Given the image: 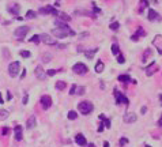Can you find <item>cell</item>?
<instances>
[{"label": "cell", "mask_w": 162, "mask_h": 147, "mask_svg": "<svg viewBox=\"0 0 162 147\" xmlns=\"http://www.w3.org/2000/svg\"><path fill=\"white\" fill-rule=\"evenodd\" d=\"M14 132H15V140H17V142H21L22 138H23V135H22V127L17 125L15 127V130H14Z\"/></svg>", "instance_id": "cell-16"}, {"label": "cell", "mask_w": 162, "mask_h": 147, "mask_svg": "<svg viewBox=\"0 0 162 147\" xmlns=\"http://www.w3.org/2000/svg\"><path fill=\"white\" fill-rule=\"evenodd\" d=\"M21 56H22V57H30V52H29V51H22L21 52Z\"/></svg>", "instance_id": "cell-39"}, {"label": "cell", "mask_w": 162, "mask_h": 147, "mask_svg": "<svg viewBox=\"0 0 162 147\" xmlns=\"http://www.w3.org/2000/svg\"><path fill=\"white\" fill-rule=\"evenodd\" d=\"M19 68H21V64L18 61H14V63H11L10 65H8V74H10V76H17V74L19 72Z\"/></svg>", "instance_id": "cell-6"}, {"label": "cell", "mask_w": 162, "mask_h": 147, "mask_svg": "<svg viewBox=\"0 0 162 147\" xmlns=\"http://www.w3.org/2000/svg\"><path fill=\"white\" fill-rule=\"evenodd\" d=\"M19 6L18 4H12V6H10V8H8V11H10L11 14H14V15H18V12H19Z\"/></svg>", "instance_id": "cell-20"}, {"label": "cell", "mask_w": 162, "mask_h": 147, "mask_svg": "<svg viewBox=\"0 0 162 147\" xmlns=\"http://www.w3.org/2000/svg\"><path fill=\"white\" fill-rule=\"evenodd\" d=\"M140 112H142V114H145V113L147 112V108H146V106H143V108H142V110H140Z\"/></svg>", "instance_id": "cell-44"}, {"label": "cell", "mask_w": 162, "mask_h": 147, "mask_svg": "<svg viewBox=\"0 0 162 147\" xmlns=\"http://www.w3.org/2000/svg\"><path fill=\"white\" fill-rule=\"evenodd\" d=\"M157 71H158V65H157V63H151V64L147 65V68H146V74H147L148 76H151L153 74H155Z\"/></svg>", "instance_id": "cell-11"}, {"label": "cell", "mask_w": 162, "mask_h": 147, "mask_svg": "<svg viewBox=\"0 0 162 147\" xmlns=\"http://www.w3.org/2000/svg\"><path fill=\"white\" fill-rule=\"evenodd\" d=\"M75 142H76L78 144H79V146H86V144H87L86 138L83 136L82 133H78V135L75 136Z\"/></svg>", "instance_id": "cell-14"}, {"label": "cell", "mask_w": 162, "mask_h": 147, "mask_svg": "<svg viewBox=\"0 0 162 147\" xmlns=\"http://www.w3.org/2000/svg\"><path fill=\"white\" fill-rule=\"evenodd\" d=\"M112 53H113L114 56H119V55H120V48H119L117 44H113V45H112Z\"/></svg>", "instance_id": "cell-25"}, {"label": "cell", "mask_w": 162, "mask_h": 147, "mask_svg": "<svg viewBox=\"0 0 162 147\" xmlns=\"http://www.w3.org/2000/svg\"><path fill=\"white\" fill-rule=\"evenodd\" d=\"M117 63H119V64H123V63H124V56L121 55V53L117 56Z\"/></svg>", "instance_id": "cell-40"}, {"label": "cell", "mask_w": 162, "mask_h": 147, "mask_svg": "<svg viewBox=\"0 0 162 147\" xmlns=\"http://www.w3.org/2000/svg\"><path fill=\"white\" fill-rule=\"evenodd\" d=\"M109 27H111V30H117V29L120 27V25H119L117 22H113V23H111Z\"/></svg>", "instance_id": "cell-34"}, {"label": "cell", "mask_w": 162, "mask_h": 147, "mask_svg": "<svg viewBox=\"0 0 162 147\" xmlns=\"http://www.w3.org/2000/svg\"><path fill=\"white\" fill-rule=\"evenodd\" d=\"M76 87H78L76 85H72V86H71V90H69V95H74V94L76 93Z\"/></svg>", "instance_id": "cell-36"}, {"label": "cell", "mask_w": 162, "mask_h": 147, "mask_svg": "<svg viewBox=\"0 0 162 147\" xmlns=\"http://www.w3.org/2000/svg\"><path fill=\"white\" fill-rule=\"evenodd\" d=\"M98 51V49H94V51H87V52H85V55H86V57H89V59H91L94 55H95V52Z\"/></svg>", "instance_id": "cell-30"}, {"label": "cell", "mask_w": 162, "mask_h": 147, "mask_svg": "<svg viewBox=\"0 0 162 147\" xmlns=\"http://www.w3.org/2000/svg\"><path fill=\"white\" fill-rule=\"evenodd\" d=\"M114 98H116V104H117V105H120V104L128 105V98L123 94V93L119 91V90H114Z\"/></svg>", "instance_id": "cell-5"}, {"label": "cell", "mask_w": 162, "mask_h": 147, "mask_svg": "<svg viewBox=\"0 0 162 147\" xmlns=\"http://www.w3.org/2000/svg\"><path fill=\"white\" fill-rule=\"evenodd\" d=\"M40 38H41V41L45 42L46 45H56V41L51 37V35H48V34H41V35H40Z\"/></svg>", "instance_id": "cell-9"}, {"label": "cell", "mask_w": 162, "mask_h": 147, "mask_svg": "<svg viewBox=\"0 0 162 147\" xmlns=\"http://www.w3.org/2000/svg\"><path fill=\"white\" fill-rule=\"evenodd\" d=\"M35 17H37V12H34V11H27L26 12V18L27 19H34Z\"/></svg>", "instance_id": "cell-27"}, {"label": "cell", "mask_w": 162, "mask_h": 147, "mask_svg": "<svg viewBox=\"0 0 162 147\" xmlns=\"http://www.w3.org/2000/svg\"><path fill=\"white\" fill-rule=\"evenodd\" d=\"M42 60H44L45 63L49 61V60H52V55H49V53H46V55H44V57H42Z\"/></svg>", "instance_id": "cell-38"}, {"label": "cell", "mask_w": 162, "mask_h": 147, "mask_svg": "<svg viewBox=\"0 0 162 147\" xmlns=\"http://www.w3.org/2000/svg\"><path fill=\"white\" fill-rule=\"evenodd\" d=\"M146 147H150V146H146Z\"/></svg>", "instance_id": "cell-51"}, {"label": "cell", "mask_w": 162, "mask_h": 147, "mask_svg": "<svg viewBox=\"0 0 162 147\" xmlns=\"http://www.w3.org/2000/svg\"><path fill=\"white\" fill-rule=\"evenodd\" d=\"M55 25L57 29H61V30H66V31H71V29H69V26L67 23H64V22L61 21H55Z\"/></svg>", "instance_id": "cell-18"}, {"label": "cell", "mask_w": 162, "mask_h": 147, "mask_svg": "<svg viewBox=\"0 0 162 147\" xmlns=\"http://www.w3.org/2000/svg\"><path fill=\"white\" fill-rule=\"evenodd\" d=\"M145 35H146V31L143 30L142 27H139V29H138V31H136V33H135V34L132 35V41H138V40H139L140 37H145Z\"/></svg>", "instance_id": "cell-17"}, {"label": "cell", "mask_w": 162, "mask_h": 147, "mask_svg": "<svg viewBox=\"0 0 162 147\" xmlns=\"http://www.w3.org/2000/svg\"><path fill=\"white\" fill-rule=\"evenodd\" d=\"M147 6H148V0H140L139 1V11H143L145 8H147Z\"/></svg>", "instance_id": "cell-22"}, {"label": "cell", "mask_w": 162, "mask_h": 147, "mask_svg": "<svg viewBox=\"0 0 162 147\" xmlns=\"http://www.w3.org/2000/svg\"><path fill=\"white\" fill-rule=\"evenodd\" d=\"M27 101H29V97H27V95H25V97H23V104H25V105L27 104Z\"/></svg>", "instance_id": "cell-43"}, {"label": "cell", "mask_w": 162, "mask_h": 147, "mask_svg": "<svg viewBox=\"0 0 162 147\" xmlns=\"http://www.w3.org/2000/svg\"><path fill=\"white\" fill-rule=\"evenodd\" d=\"M40 102H41V106H42V109H49L52 105V98L49 95H42L41 99H40Z\"/></svg>", "instance_id": "cell-7"}, {"label": "cell", "mask_w": 162, "mask_h": 147, "mask_svg": "<svg viewBox=\"0 0 162 147\" xmlns=\"http://www.w3.org/2000/svg\"><path fill=\"white\" fill-rule=\"evenodd\" d=\"M8 117V112L4 109H0V120H4Z\"/></svg>", "instance_id": "cell-28"}, {"label": "cell", "mask_w": 162, "mask_h": 147, "mask_svg": "<svg viewBox=\"0 0 162 147\" xmlns=\"http://www.w3.org/2000/svg\"><path fill=\"white\" fill-rule=\"evenodd\" d=\"M119 80H120V82H131V76L128 75V74H125V75H120L119 76Z\"/></svg>", "instance_id": "cell-24"}, {"label": "cell", "mask_w": 162, "mask_h": 147, "mask_svg": "<svg viewBox=\"0 0 162 147\" xmlns=\"http://www.w3.org/2000/svg\"><path fill=\"white\" fill-rule=\"evenodd\" d=\"M52 33H53V35L57 37V38H66V37H68V35H75V31H72V30L66 31V30H61V29H57V27L52 31Z\"/></svg>", "instance_id": "cell-3"}, {"label": "cell", "mask_w": 162, "mask_h": 147, "mask_svg": "<svg viewBox=\"0 0 162 147\" xmlns=\"http://www.w3.org/2000/svg\"><path fill=\"white\" fill-rule=\"evenodd\" d=\"M100 119L105 121V127H106V128H111V120L106 119V117L103 116V114H100Z\"/></svg>", "instance_id": "cell-26"}, {"label": "cell", "mask_w": 162, "mask_h": 147, "mask_svg": "<svg viewBox=\"0 0 162 147\" xmlns=\"http://www.w3.org/2000/svg\"><path fill=\"white\" fill-rule=\"evenodd\" d=\"M157 18H158L157 11L153 10V8H148V21H155Z\"/></svg>", "instance_id": "cell-19"}, {"label": "cell", "mask_w": 162, "mask_h": 147, "mask_svg": "<svg viewBox=\"0 0 162 147\" xmlns=\"http://www.w3.org/2000/svg\"><path fill=\"white\" fill-rule=\"evenodd\" d=\"M158 125H159V127H162V116H161V119L158 120Z\"/></svg>", "instance_id": "cell-46"}, {"label": "cell", "mask_w": 162, "mask_h": 147, "mask_svg": "<svg viewBox=\"0 0 162 147\" xmlns=\"http://www.w3.org/2000/svg\"><path fill=\"white\" fill-rule=\"evenodd\" d=\"M56 69H49V71H46V75H49V76H53V75H56Z\"/></svg>", "instance_id": "cell-42"}, {"label": "cell", "mask_w": 162, "mask_h": 147, "mask_svg": "<svg viewBox=\"0 0 162 147\" xmlns=\"http://www.w3.org/2000/svg\"><path fill=\"white\" fill-rule=\"evenodd\" d=\"M78 109L82 114H90L93 112V104L90 101H82V102L78 105Z\"/></svg>", "instance_id": "cell-1"}, {"label": "cell", "mask_w": 162, "mask_h": 147, "mask_svg": "<svg viewBox=\"0 0 162 147\" xmlns=\"http://www.w3.org/2000/svg\"><path fill=\"white\" fill-rule=\"evenodd\" d=\"M124 121H125L127 124L135 123V121H136V114H135V113H132V112L125 113V114H124Z\"/></svg>", "instance_id": "cell-10"}, {"label": "cell", "mask_w": 162, "mask_h": 147, "mask_svg": "<svg viewBox=\"0 0 162 147\" xmlns=\"http://www.w3.org/2000/svg\"><path fill=\"white\" fill-rule=\"evenodd\" d=\"M76 117H78V114H76V112H74V110H71V112H68V119H69V120H75Z\"/></svg>", "instance_id": "cell-31"}, {"label": "cell", "mask_w": 162, "mask_h": 147, "mask_svg": "<svg viewBox=\"0 0 162 147\" xmlns=\"http://www.w3.org/2000/svg\"><path fill=\"white\" fill-rule=\"evenodd\" d=\"M56 89H57V90H64V89H66V83L60 82V80H59V82H56Z\"/></svg>", "instance_id": "cell-29"}, {"label": "cell", "mask_w": 162, "mask_h": 147, "mask_svg": "<svg viewBox=\"0 0 162 147\" xmlns=\"http://www.w3.org/2000/svg\"><path fill=\"white\" fill-rule=\"evenodd\" d=\"M103 131V124H101L100 127H98V132H102Z\"/></svg>", "instance_id": "cell-45"}, {"label": "cell", "mask_w": 162, "mask_h": 147, "mask_svg": "<svg viewBox=\"0 0 162 147\" xmlns=\"http://www.w3.org/2000/svg\"><path fill=\"white\" fill-rule=\"evenodd\" d=\"M72 71L75 72V74H78V75H83V74H87L89 68H87L83 63H76V64H74Z\"/></svg>", "instance_id": "cell-4"}, {"label": "cell", "mask_w": 162, "mask_h": 147, "mask_svg": "<svg viewBox=\"0 0 162 147\" xmlns=\"http://www.w3.org/2000/svg\"><path fill=\"white\" fill-rule=\"evenodd\" d=\"M35 76H37L40 80H44V79L46 78V72L44 71V68H42L41 65H38L37 68H35Z\"/></svg>", "instance_id": "cell-12"}, {"label": "cell", "mask_w": 162, "mask_h": 147, "mask_svg": "<svg viewBox=\"0 0 162 147\" xmlns=\"http://www.w3.org/2000/svg\"><path fill=\"white\" fill-rule=\"evenodd\" d=\"M103 147H109V143H108V142H105V143H103Z\"/></svg>", "instance_id": "cell-48"}, {"label": "cell", "mask_w": 162, "mask_h": 147, "mask_svg": "<svg viewBox=\"0 0 162 147\" xmlns=\"http://www.w3.org/2000/svg\"><path fill=\"white\" fill-rule=\"evenodd\" d=\"M159 99H161V101H162V94H161V95H159Z\"/></svg>", "instance_id": "cell-50"}, {"label": "cell", "mask_w": 162, "mask_h": 147, "mask_svg": "<svg viewBox=\"0 0 162 147\" xmlns=\"http://www.w3.org/2000/svg\"><path fill=\"white\" fill-rule=\"evenodd\" d=\"M57 17L61 18L64 22H69V21H71V17H69V15H67V14H64V12H57Z\"/></svg>", "instance_id": "cell-23"}, {"label": "cell", "mask_w": 162, "mask_h": 147, "mask_svg": "<svg viewBox=\"0 0 162 147\" xmlns=\"http://www.w3.org/2000/svg\"><path fill=\"white\" fill-rule=\"evenodd\" d=\"M30 41H31V42H35V44H37V42L41 41V38H40V35H38V34H35V35H33V37L30 38Z\"/></svg>", "instance_id": "cell-33"}, {"label": "cell", "mask_w": 162, "mask_h": 147, "mask_svg": "<svg viewBox=\"0 0 162 147\" xmlns=\"http://www.w3.org/2000/svg\"><path fill=\"white\" fill-rule=\"evenodd\" d=\"M57 12H59V11L56 10V8H53L52 6H46V7L40 8V14H53V15H57Z\"/></svg>", "instance_id": "cell-8"}, {"label": "cell", "mask_w": 162, "mask_h": 147, "mask_svg": "<svg viewBox=\"0 0 162 147\" xmlns=\"http://www.w3.org/2000/svg\"><path fill=\"white\" fill-rule=\"evenodd\" d=\"M3 102H4V101H3V98H1V93H0V105H1Z\"/></svg>", "instance_id": "cell-47"}, {"label": "cell", "mask_w": 162, "mask_h": 147, "mask_svg": "<svg viewBox=\"0 0 162 147\" xmlns=\"http://www.w3.org/2000/svg\"><path fill=\"white\" fill-rule=\"evenodd\" d=\"M151 55V51L150 49H147V51H145V55H143V61H146V59L148 57V56Z\"/></svg>", "instance_id": "cell-37"}, {"label": "cell", "mask_w": 162, "mask_h": 147, "mask_svg": "<svg viewBox=\"0 0 162 147\" xmlns=\"http://www.w3.org/2000/svg\"><path fill=\"white\" fill-rule=\"evenodd\" d=\"M37 124V120H35V116H30L29 120L26 121V127H27V130H33Z\"/></svg>", "instance_id": "cell-15"}, {"label": "cell", "mask_w": 162, "mask_h": 147, "mask_svg": "<svg viewBox=\"0 0 162 147\" xmlns=\"http://www.w3.org/2000/svg\"><path fill=\"white\" fill-rule=\"evenodd\" d=\"M85 91H86V89H85V87H76V93H75V94L82 95V94H85Z\"/></svg>", "instance_id": "cell-32"}, {"label": "cell", "mask_w": 162, "mask_h": 147, "mask_svg": "<svg viewBox=\"0 0 162 147\" xmlns=\"http://www.w3.org/2000/svg\"><path fill=\"white\" fill-rule=\"evenodd\" d=\"M153 42H154V46L158 49V52L162 55V35H157Z\"/></svg>", "instance_id": "cell-13"}, {"label": "cell", "mask_w": 162, "mask_h": 147, "mask_svg": "<svg viewBox=\"0 0 162 147\" xmlns=\"http://www.w3.org/2000/svg\"><path fill=\"white\" fill-rule=\"evenodd\" d=\"M8 133H10V128H8V127H4L3 130H1V135H3V136H7Z\"/></svg>", "instance_id": "cell-35"}, {"label": "cell", "mask_w": 162, "mask_h": 147, "mask_svg": "<svg viewBox=\"0 0 162 147\" xmlns=\"http://www.w3.org/2000/svg\"><path fill=\"white\" fill-rule=\"evenodd\" d=\"M127 143H128V139H127V138H121V139H120V143H119V144H120V146H125Z\"/></svg>", "instance_id": "cell-41"}, {"label": "cell", "mask_w": 162, "mask_h": 147, "mask_svg": "<svg viewBox=\"0 0 162 147\" xmlns=\"http://www.w3.org/2000/svg\"><path fill=\"white\" fill-rule=\"evenodd\" d=\"M95 72L97 74H101V72L103 71V63L101 61V60H98V61H97V64H95Z\"/></svg>", "instance_id": "cell-21"}, {"label": "cell", "mask_w": 162, "mask_h": 147, "mask_svg": "<svg viewBox=\"0 0 162 147\" xmlns=\"http://www.w3.org/2000/svg\"><path fill=\"white\" fill-rule=\"evenodd\" d=\"M89 147H95V146H94L93 143H90V144H89Z\"/></svg>", "instance_id": "cell-49"}, {"label": "cell", "mask_w": 162, "mask_h": 147, "mask_svg": "<svg viewBox=\"0 0 162 147\" xmlns=\"http://www.w3.org/2000/svg\"><path fill=\"white\" fill-rule=\"evenodd\" d=\"M29 30H30V29H29L27 26H21V27H18L17 30L14 31V35L19 40V41H22V40L25 38V35L29 33Z\"/></svg>", "instance_id": "cell-2"}]
</instances>
